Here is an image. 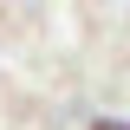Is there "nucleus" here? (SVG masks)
Instances as JSON below:
<instances>
[{
	"mask_svg": "<svg viewBox=\"0 0 130 130\" xmlns=\"http://www.w3.org/2000/svg\"><path fill=\"white\" fill-rule=\"evenodd\" d=\"M85 130H130V124H124V117H91Z\"/></svg>",
	"mask_w": 130,
	"mask_h": 130,
	"instance_id": "1",
	"label": "nucleus"
}]
</instances>
